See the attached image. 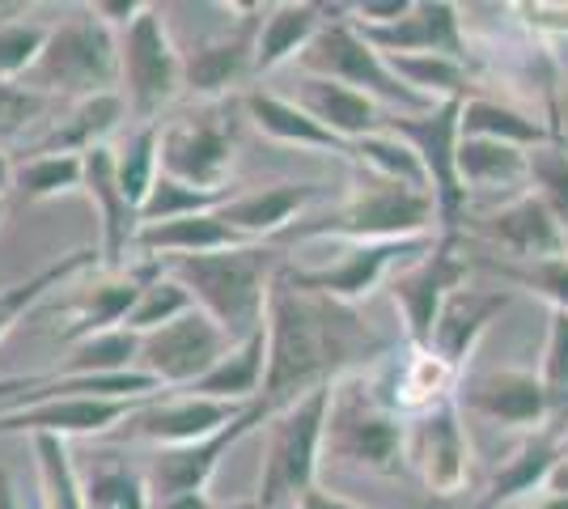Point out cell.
Wrapping results in <instances>:
<instances>
[{"instance_id": "obj_1", "label": "cell", "mask_w": 568, "mask_h": 509, "mask_svg": "<svg viewBox=\"0 0 568 509\" xmlns=\"http://www.w3.org/2000/svg\"><path fill=\"white\" fill-rule=\"evenodd\" d=\"M263 332H267V374L260 399L276 413L310 390L332 387L344 374L369 369L395 353L390 339L356 318V306H339L332 297L293 285L284 264L272 276Z\"/></svg>"}, {"instance_id": "obj_2", "label": "cell", "mask_w": 568, "mask_h": 509, "mask_svg": "<svg viewBox=\"0 0 568 509\" xmlns=\"http://www.w3.org/2000/svg\"><path fill=\"white\" fill-rule=\"evenodd\" d=\"M170 276L191 293L195 311L213 318L225 336L242 344L255 332H263L267 318V293L272 276L281 272V255L272 246L251 243L237 251H216V255H179V259H158Z\"/></svg>"}, {"instance_id": "obj_3", "label": "cell", "mask_w": 568, "mask_h": 509, "mask_svg": "<svg viewBox=\"0 0 568 509\" xmlns=\"http://www.w3.org/2000/svg\"><path fill=\"white\" fill-rule=\"evenodd\" d=\"M437 200L416 187L369 174L339 208L323 217H302L284 238L288 243H407V238H437Z\"/></svg>"}, {"instance_id": "obj_4", "label": "cell", "mask_w": 568, "mask_h": 509, "mask_svg": "<svg viewBox=\"0 0 568 509\" xmlns=\"http://www.w3.org/2000/svg\"><path fill=\"white\" fill-rule=\"evenodd\" d=\"M403 434H407V420L374 390L369 369L344 374L332 387L323 459L369 471V476H395L403 471Z\"/></svg>"}, {"instance_id": "obj_5", "label": "cell", "mask_w": 568, "mask_h": 509, "mask_svg": "<svg viewBox=\"0 0 568 509\" xmlns=\"http://www.w3.org/2000/svg\"><path fill=\"white\" fill-rule=\"evenodd\" d=\"M22 85L51 102L119 94V34L94 13L60 22L48 34L39 60L30 64V73L22 77Z\"/></svg>"}, {"instance_id": "obj_6", "label": "cell", "mask_w": 568, "mask_h": 509, "mask_svg": "<svg viewBox=\"0 0 568 509\" xmlns=\"http://www.w3.org/2000/svg\"><path fill=\"white\" fill-rule=\"evenodd\" d=\"M332 387L310 390L302 399L284 404L281 413H272L267 420V459H263L260 492H255L263 509H297V501L318 485Z\"/></svg>"}, {"instance_id": "obj_7", "label": "cell", "mask_w": 568, "mask_h": 509, "mask_svg": "<svg viewBox=\"0 0 568 509\" xmlns=\"http://www.w3.org/2000/svg\"><path fill=\"white\" fill-rule=\"evenodd\" d=\"M344 9H335L332 22L314 34L302 55L297 69L302 77H323V81H339L356 94L374 98L378 106H390L395 115H425L433 111V102H425L420 94H412L399 77L390 73L386 55L378 48H369L361 39V30L353 26V18H339Z\"/></svg>"}, {"instance_id": "obj_8", "label": "cell", "mask_w": 568, "mask_h": 509, "mask_svg": "<svg viewBox=\"0 0 568 509\" xmlns=\"http://www.w3.org/2000/svg\"><path fill=\"white\" fill-rule=\"evenodd\" d=\"M237 157V120L230 102H204L187 115L170 120L158 141L162 174L187 183L195 192L225 195Z\"/></svg>"}, {"instance_id": "obj_9", "label": "cell", "mask_w": 568, "mask_h": 509, "mask_svg": "<svg viewBox=\"0 0 568 509\" xmlns=\"http://www.w3.org/2000/svg\"><path fill=\"white\" fill-rule=\"evenodd\" d=\"M179 90H183V55L162 22V9L144 4L141 18L119 30V94L136 120L158 123Z\"/></svg>"}, {"instance_id": "obj_10", "label": "cell", "mask_w": 568, "mask_h": 509, "mask_svg": "<svg viewBox=\"0 0 568 509\" xmlns=\"http://www.w3.org/2000/svg\"><path fill=\"white\" fill-rule=\"evenodd\" d=\"M403 467L428 488V497L450 501L471 485V437L463 425L458 395L428 408V413L407 416L403 434Z\"/></svg>"}, {"instance_id": "obj_11", "label": "cell", "mask_w": 568, "mask_h": 509, "mask_svg": "<svg viewBox=\"0 0 568 509\" xmlns=\"http://www.w3.org/2000/svg\"><path fill=\"white\" fill-rule=\"evenodd\" d=\"M471 267H475L471 259L458 251V234H437V243L428 246L420 259H412V264L399 267V272L386 281L390 302H395V311H399L403 332H407V344H412V348H428L446 297H450L458 285H467Z\"/></svg>"}, {"instance_id": "obj_12", "label": "cell", "mask_w": 568, "mask_h": 509, "mask_svg": "<svg viewBox=\"0 0 568 509\" xmlns=\"http://www.w3.org/2000/svg\"><path fill=\"white\" fill-rule=\"evenodd\" d=\"M458 115L463 102H442L425 115H390L386 128L416 149L428 174V192L437 200L442 234H458L467 221V192L458 183Z\"/></svg>"}, {"instance_id": "obj_13", "label": "cell", "mask_w": 568, "mask_h": 509, "mask_svg": "<svg viewBox=\"0 0 568 509\" xmlns=\"http://www.w3.org/2000/svg\"><path fill=\"white\" fill-rule=\"evenodd\" d=\"M234 348V339L216 327L204 311L191 306L183 318H174L166 327L141 336V357L136 369L149 374L162 390H187L204 374H213L216 362Z\"/></svg>"}, {"instance_id": "obj_14", "label": "cell", "mask_w": 568, "mask_h": 509, "mask_svg": "<svg viewBox=\"0 0 568 509\" xmlns=\"http://www.w3.org/2000/svg\"><path fill=\"white\" fill-rule=\"evenodd\" d=\"M437 238H407V243H353L332 267H297L284 264L288 281L302 289L332 297L339 306H361L369 293L386 285L399 267L420 259Z\"/></svg>"}, {"instance_id": "obj_15", "label": "cell", "mask_w": 568, "mask_h": 509, "mask_svg": "<svg viewBox=\"0 0 568 509\" xmlns=\"http://www.w3.org/2000/svg\"><path fill=\"white\" fill-rule=\"evenodd\" d=\"M272 404L255 399L246 413L230 420L225 429H216L213 437H200L191 446H170V450H158L149 467H144V485H149V497H179V492H204L209 480L216 476L221 459L234 450L242 437H251L260 425L272 420Z\"/></svg>"}, {"instance_id": "obj_16", "label": "cell", "mask_w": 568, "mask_h": 509, "mask_svg": "<svg viewBox=\"0 0 568 509\" xmlns=\"http://www.w3.org/2000/svg\"><path fill=\"white\" fill-rule=\"evenodd\" d=\"M158 399V395H153ZM153 399H77V395H55V399H34L22 408L0 413V437H98L123 425Z\"/></svg>"}, {"instance_id": "obj_17", "label": "cell", "mask_w": 568, "mask_h": 509, "mask_svg": "<svg viewBox=\"0 0 568 509\" xmlns=\"http://www.w3.org/2000/svg\"><path fill=\"white\" fill-rule=\"evenodd\" d=\"M246 408L251 404H216V399H200V395H187V390H166L153 404H144L136 416L123 420V437L128 441H149L158 450L191 446L200 437H213L216 429H225Z\"/></svg>"}, {"instance_id": "obj_18", "label": "cell", "mask_w": 568, "mask_h": 509, "mask_svg": "<svg viewBox=\"0 0 568 509\" xmlns=\"http://www.w3.org/2000/svg\"><path fill=\"white\" fill-rule=\"evenodd\" d=\"M471 234L505 251V264H539V259H556L568 251V234L556 225V217L539 204L535 192L497 204L493 213H479L471 221Z\"/></svg>"}, {"instance_id": "obj_19", "label": "cell", "mask_w": 568, "mask_h": 509, "mask_svg": "<svg viewBox=\"0 0 568 509\" xmlns=\"http://www.w3.org/2000/svg\"><path fill=\"white\" fill-rule=\"evenodd\" d=\"M356 30L382 55H450V60L467 64V39H463L458 4L412 0V9L395 26H356Z\"/></svg>"}, {"instance_id": "obj_20", "label": "cell", "mask_w": 568, "mask_h": 509, "mask_svg": "<svg viewBox=\"0 0 568 509\" xmlns=\"http://www.w3.org/2000/svg\"><path fill=\"white\" fill-rule=\"evenodd\" d=\"M458 408L488 420V425H509V429H544L547 399L539 387V374L530 369H488L458 383Z\"/></svg>"}, {"instance_id": "obj_21", "label": "cell", "mask_w": 568, "mask_h": 509, "mask_svg": "<svg viewBox=\"0 0 568 509\" xmlns=\"http://www.w3.org/2000/svg\"><path fill=\"white\" fill-rule=\"evenodd\" d=\"M263 18H242L234 34L209 39L183 55V90L200 102H225L242 81L255 77V43H260Z\"/></svg>"}, {"instance_id": "obj_22", "label": "cell", "mask_w": 568, "mask_h": 509, "mask_svg": "<svg viewBox=\"0 0 568 509\" xmlns=\"http://www.w3.org/2000/svg\"><path fill=\"white\" fill-rule=\"evenodd\" d=\"M509 306V293L505 289H479V285H458V289L446 297L442 315H437V327H433V339L428 348L450 365L458 378H467V362H471L479 336L493 327V318Z\"/></svg>"}, {"instance_id": "obj_23", "label": "cell", "mask_w": 568, "mask_h": 509, "mask_svg": "<svg viewBox=\"0 0 568 509\" xmlns=\"http://www.w3.org/2000/svg\"><path fill=\"white\" fill-rule=\"evenodd\" d=\"M81 192L90 195L98 221H102V246H98L102 264L123 267L128 251H136V238H141V213L132 208V200L119 187L111 145H98L85 153V187Z\"/></svg>"}, {"instance_id": "obj_24", "label": "cell", "mask_w": 568, "mask_h": 509, "mask_svg": "<svg viewBox=\"0 0 568 509\" xmlns=\"http://www.w3.org/2000/svg\"><path fill=\"white\" fill-rule=\"evenodd\" d=\"M323 192H327L323 183H276L263 192L230 195L221 204V221H230L246 243H267V238L288 234Z\"/></svg>"}, {"instance_id": "obj_25", "label": "cell", "mask_w": 568, "mask_h": 509, "mask_svg": "<svg viewBox=\"0 0 568 509\" xmlns=\"http://www.w3.org/2000/svg\"><path fill=\"white\" fill-rule=\"evenodd\" d=\"M458 183H463L467 200L471 195H505V204H509L530 192V149L458 132Z\"/></svg>"}, {"instance_id": "obj_26", "label": "cell", "mask_w": 568, "mask_h": 509, "mask_svg": "<svg viewBox=\"0 0 568 509\" xmlns=\"http://www.w3.org/2000/svg\"><path fill=\"white\" fill-rule=\"evenodd\" d=\"M310 120H318L332 136H339L344 145H356L365 136H374L386 128V115L374 98L356 94L339 81H323V77H302L297 98H293Z\"/></svg>"}, {"instance_id": "obj_27", "label": "cell", "mask_w": 568, "mask_h": 509, "mask_svg": "<svg viewBox=\"0 0 568 509\" xmlns=\"http://www.w3.org/2000/svg\"><path fill=\"white\" fill-rule=\"evenodd\" d=\"M251 246L237 234L230 221L216 213H195V217L162 221V225H144L136 238V255L144 259H179V255H216V251H237Z\"/></svg>"}, {"instance_id": "obj_28", "label": "cell", "mask_w": 568, "mask_h": 509, "mask_svg": "<svg viewBox=\"0 0 568 509\" xmlns=\"http://www.w3.org/2000/svg\"><path fill=\"white\" fill-rule=\"evenodd\" d=\"M242 111H246V120L255 123L263 136H272L276 145H297V149H314V153L353 157V145H344V141L332 136L318 120H310L293 98H281V94H272V90H246Z\"/></svg>"}, {"instance_id": "obj_29", "label": "cell", "mask_w": 568, "mask_h": 509, "mask_svg": "<svg viewBox=\"0 0 568 509\" xmlns=\"http://www.w3.org/2000/svg\"><path fill=\"white\" fill-rule=\"evenodd\" d=\"M123 115H128L123 94H98L85 98V102H69V111L51 123L26 153H77V157H85L90 149L106 145V136L115 132Z\"/></svg>"}, {"instance_id": "obj_30", "label": "cell", "mask_w": 568, "mask_h": 509, "mask_svg": "<svg viewBox=\"0 0 568 509\" xmlns=\"http://www.w3.org/2000/svg\"><path fill=\"white\" fill-rule=\"evenodd\" d=\"M327 4H272L260 22V43H255V77L276 73L281 64H297V55L314 43V34L332 22Z\"/></svg>"}, {"instance_id": "obj_31", "label": "cell", "mask_w": 568, "mask_h": 509, "mask_svg": "<svg viewBox=\"0 0 568 509\" xmlns=\"http://www.w3.org/2000/svg\"><path fill=\"white\" fill-rule=\"evenodd\" d=\"M158 267H162L158 259H149V267H141V272H123V276L98 281L94 289L77 302V318L60 332V344H69L72 348V344H81V339L123 327V318L132 315V306H136V297H141V285L158 272Z\"/></svg>"}, {"instance_id": "obj_32", "label": "cell", "mask_w": 568, "mask_h": 509, "mask_svg": "<svg viewBox=\"0 0 568 509\" xmlns=\"http://www.w3.org/2000/svg\"><path fill=\"white\" fill-rule=\"evenodd\" d=\"M560 459H565L560 437L547 434V429L530 434L509 459L500 462V471L493 476V485L484 492L479 509H500V506H509V501H518V497H526V492H535V488H544L547 476L556 471Z\"/></svg>"}, {"instance_id": "obj_33", "label": "cell", "mask_w": 568, "mask_h": 509, "mask_svg": "<svg viewBox=\"0 0 568 509\" xmlns=\"http://www.w3.org/2000/svg\"><path fill=\"white\" fill-rule=\"evenodd\" d=\"M263 374H267V332H255L251 339L234 344L213 374H204L187 395L216 399V404H255L263 395Z\"/></svg>"}, {"instance_id": "obj_34", "label": "cell", "mask_w": 568, "mask_h": 509, "mask_svg": "<svg viewBox=\"0 0 568 509\" xmlns=\"http://www.w3.org/2000/svg\"><path fill=\"white\" fill-rule=\"evenodd\" d=\"M98 255H102L98 246H77V251H69V255H60L55 264L39 267L30 281H18V285L0 289V339L9 336V332L22 323V315H30L51 289L69 285L72 276H81V272H90V267L98 264Z\"/></svg>"}, {"instance_id": "obj_35", "label": "cell", "mask_w": 568, "mask_h": 509, "mask_svg": "<svg viewBox=\"0 0 568 509\" xmlns=\"http://www.w3.org/2000/svg\"><path fill=\"white\" fill-rule=\"evenodd\" d=\"M458 132L463 136H484V141H500V145L514 149H539L551 141L539 120L521 115L505 102H493V98H467L463 102V115H458Z\"/></svg>"}, {"instance_id": "obj_36", "label": "cell", "mask_w": 568, "mask_h": 509, "mask_svg": "<svg viewBox=\"0 0 568 509\" xmlns=\"http://www.w3.org/2000/svg\"><path fill=\"white\" fill-rule=\"evenodd\" d=\"M386 64H390V73L399 77L412 94H420L433 106L467 102L471 73H467L463 60H450V55H386Z\"/></svg>"}, {"instance_id": "obj_37", "label": "cell", "mask_w": 568, "mask_h": 509, "mask_svg": "<svg viewBox=\"0 0 568 509\" xmlns=\"http://www.w3.org/2000/svg\"><path fill=\"white\" fill-rule=\"evenodd\" d=\"M13 187L26 200H55L85 187V157L77 153H26V162L13 170Z\"/></svg>"}, {"instance_id": "obj_38", "label": "cell", "mask_w": 568, "mask_h": 509, "mask_svg": "<svg viewBox=\"0 0 568 509\" xmlns=\"http://www.w3.org/2000/svg\"><path fill=\"white\" fill-rule=\"evenodd\" d=\"M353 162H361L365 174H378V179H390V183H403V187L428 192V174H425V166H420V157H416V149L407 145L403 136H395L390 128H382L374 136L356 141Z\"/></svg>"}, {"instance_id": "obj_39", "label": "cell", "mask_w": 568, "mask_h": 509, "mask_svg": "<svg viewBox=\"0 0 568 509\" xmlns=\"http://www.w3.org/2000/svg\"><path fill=\"white\" fill-rule=\"evenodd\" d=\"M158 141H162V120L158 123H141L128 141L115 153V179L123 195L132 200V208L141 213V204L149 200L153 192V183H158V174H162V162H158Z\"/></svg>"}, {"instance_id": "obj_40", "label": "cell", "mask_w": 568, "mask_h": 509, "mask_svg": "<svg viewBox=\"0 0 568 509\" xmlns=\"http://www.w3.org/2000/svg\"><path fill=\"white\" fill-rule=\"evenodd\" d=\"M539 387H544V399H547L544 429L565 441V434H568V315L565 311H551V323H547Z\"/></svg>"}, {"instance_id": "obj_41", "label": "cell", "mask_w": 568, "mask_h": 509, "mask_svg": "<svg viewBox=\"0 0 568 509\" xmlns=\"http://www.w3.org/2000/svg\"><path fill=\"white\" fill-rule=\"evenodd\" d=\"M136 357H141V336L128 332V327H115V332H102V336L72 344V357L60 374H77V378L128 374V369H136Z\"/></svg>"}, {"instance_id": "obj_42", "label": "cell", "mask_w": 568, "mask_h": 509, "mask_svg": "<svg viewBox=\"0 0 568 509\" xmlns=\"http://www.w3.org/2000/svg\"><path fill=\"white\" fill-rule=\"evenodd\" d=\"M34 462H39V488H43V509H85L81 497V471L72 462L69 441L60 437H34Z\"/></svg>"}, {"instance_id": "obj_43", "label": "cell", "mask_w": 568, "mask_h": 509, "mask_svg": "<svg viewBox=\"0 0 568 509\" xmlns=\"http://www.w3.org/2000/svg\"><path fill=\"white\" fill-rule=\"evenodd\" d=\"M191 306H195L191 293L170 276L166 267H158V272L141 285V297H136L132 315L123 318V327L136 332V336H149V332L166 327V323H174V318H183Z\"/></svg>"}, {"instance_id": "obj_44", "label": "cell", "mask_w": 568, "mask_h": 509, "mask_svg": "<svg viewBox=\"0 0 568 509\" xmlns=\"http://www.w3.org/2000/svg\"><path fill=\"white\" fill-rule=\"evenodd\" d=\"M85 509H149V485L144 471H132L123 462H98L90 476H81Z\"/></svg>"}, {"instance_id": "obj_45", "label": "cell", "mask_w": 568, "mask_h": 509, "mask_svg": "<svg viewBox=\"0 0 568 509\" xmlns=\"http://www.w3.org/2000/svg\"><path fill=\"white\" fill-rule=\"evenodd\" d=\"M475 267L500 276V285H518V289L539 293L551 311L568 315V251L556 259H539V264H505V259H475Z\"/></svg>"}, {"instance_id": "obj_46", "label": "cell", "mask_w": 568, "mask_h": 509, "mask_svg": "<svg viewBox=\"0 0 568 509\" xmlns=\"http://www.w3.org/2000/svg\"><path fill=\"white\" fill-rule=\"evenodd\" d=\"M230 195H213V192H195L187 183L170 179V174H158L153 192L141 204V230L144 225H162V221H179V217H195V213H216Z\"/></svg>"}, {"instance_id": "obj_47", "label": "cell", "mask_w": 568, "mask_h": 509, "mask_svg": "<svg viewBox=\"0 0 568 509\" xmlns=\"http://www.w3.org/2000/svg\"><path fill=\"white\" fill-rule=\"evenodd\" d=\"M530 192L539 195L556 225L568 234V149L547 141V145L530 149Z\"/></svg>"}, {"instance_id": "obj_48", "label": "cell", "mask_w": 568, "mask_h": 509, "mask_svg": "<svg viewBox=\"0 0 568 509\" xmlns=\"http://www.w3.org/2000/svg\"><path fill=\"white\" fill-rule=\"evenodd\" d=\"M48 34L51 30L39 22H0V81H22L39 60Z\"/></svg>"}, {"instance_id": "obj_49", "label": "cell", "mask_w": 568, "mask_h": 509, "mask_svg": "<svg viewBox=\"0 0 568 509\" xmlns=\"http://www.w3.org/2000/svg\"><path fill=\"white\" fill-rule=\"evenodd\" d=\"M48 111H55V102L34 90H26L22 81H0V141L22 136L34 120H43Z\"/></svg>"}, {"instance_id": "obj_50", "label": "cell", "mask_w": 568, "mask_h": 509, "mask_svg": "<svg viewBox=\"0 0 568 509\" xmlns=\"http://www.w3.org/2000/svg\"><path fill=\"white\" fill-rule=\"evenodd\" d=\"M48 374H9V378H0V413H9L22 395H30V390L39 387Z\"/></svg>"}, {"instance_id": "obj_51", "label": "cell", "mask_w": 568, "mask_h": 509, "mask_svg": "<svg viewBox=\"0 0 568 509\" xmlns=\"http://www.w3.org/2000/svg\"><path fill=\"white\" fill-rule=\"evenodd\" d=\"M297 509H365L361 501H353V497H339V492H327V488H310L306 497L297 501Z\"/></svg>"}, {"instance_id": "obj_52", "label": "cell", "mask_w": 568, "mask_h": 509, "mask_svg": "<svg viewBox=\"0 0 568 509\" xmlns=\"http://www.w3.org/2000/svg\"><path fill=\"white\" fill-rule=\"evenodd\" d=\"M149 509H213L209 492H179V497H153Z\"/></svg>"}, {"instance_id": "obj_53", "label": "cell", "mask_w": 568, "mask_h": 509, "mask_svg": "<svg viewBox=\"0 0 568 509\" xmlns=\"http://www.w3.org/2000/svg\"><path fill=\"white\" fill-rule=\"evenodd\" d=\"M547 492H551V497H568V459H560L556 462V471H551V476H547Z\"/></svg>"}, {"instance_id": "obj_54", "label": "cell", "mask_w": 568, "mask_h": 509, "mask_svg": "<svg viewBox=\"0 0 568 509\" xmlns=\"http://www.w3.org/2000/svg\"><path fill=\"white\" fill-rule=\"evenodd\" d=\"M0 509H22L18 488H13V480H9V471H4V467H0Z\"/></svg>"}, {"instance_id": "obj_55", "label": "cell", "mask_w": 568, "mask_h": 509, "mask_svg": "<svg viewBox=\"0 0 568 509\" xmlns=\"http://www.w3.org/2000/svg\"><path fill=\"white\" fill-rule=\"evenodd\" d=\"M13 170H18V162H13V157L0 149V200H4V192L13 187Z\"/></svg>"}, {"instance_id": "obj_56", "label": "cell", "mask_w": 568, "mask_h": 509, "mask_svg": "<svg viewBox=\"0 0 568 509\" xmlns=\"http://www.w3.org/2000/svg\"><path fill=\"white\" fill-rule=\"evenodd\" d=\"M535 509H568V497H551V492H547V501L544 506H535Z\"/></svg>"}, {"instance_id": "obj_57", "label": "cell", "mask_w": 568, "mask_h": 509, "mask_svg": "<svg viewBox=\"0 0 568 509\" xmlns=\"http://www.w3.org/2000/svg\"><path fill=\"white\" fill-rule=\"evenodd\" d=\"M225 509H263V506L255 501V497H251V501H234V506H225Z\"/></svg>"}, {"instance_id": "obj_58", "label": "cell", "mask_w": 568, "mask_h": 509, "mask_svg": "<svg viewBox=\"0 0 568 509\" xmlns=\"http://www.w3.org/2000/svg\"><path fill=\"white\" fill-rule=\"evenodd\" d=\"M560 450H565V459H568V434H565V441H560Z\"/></svg>"}, {"instance_id": "obj_59", "label": "cell", "mask_w": 568, "mask_h": 509, "mask_svg": "<svg viewBox=\"0 0 568 509\" xmlns=\"http://www.w3.org/2000/svg\"><path fill=\"white\" fill-rule=\"evenodd\" d=\"M0 221H4V200H0Z\"/></svg>"}]
</instances>
